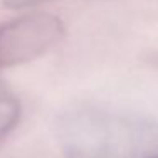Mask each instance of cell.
<instances>
[{"label":"cell","mask_w":158,"mask_h":158,"mask_svg":"<svg viewBox=\"0 0 158 158\" xmlns=\"http://www.w3.org/2000/svg\"><path fill=\"white\" fill-rule=\"evenodd\" d=\"M63 22L48 12H34L0 26V68L31 61L58 44Z\"/></svg>","instance_id":"7a4b0ae2"},{"label":"cell","mask_w":158,"mask_h":158,"mask_svg":"<svg viewBox=\"0 0 158 158\" xmlns=\"http://www.w3.org/2000/svg\"><path fill=\"white\" fill-rule=\"evenodd\" d=\"M66 158H158V123L95 106L70 109L58 121Z\"/></svg>","instance_id":"6da1fadb"},{"label":"cell","mask_w":158,"mask_h":158,"mask_svg":"<svg viewBox=\"0 0 158 158\" xmlns=\"http://www.w3.org/2000/svg\"><path fill=\"white\" fill-rule=\"evenodd\" d=\"M21 117V104L10 89L0 80V143L14 131Z\"/></svg>","instance_id":"3957f363"},{"label":"cell","mask_w":158,"mask_h":158,"mask_svg":"<svg viewBox=\"0 0 158 158\" xmlns=\"http://www.w3.org/2000/svg\"><path fill=\"white\" fill-rule=\"evenodd\" d=\"M44 2H48V0H4V5L9 9H26L44 4Z\"/></svg>","instance_id":"277c9868"}]
</instances>
